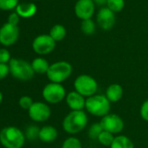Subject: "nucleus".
I'll list each match as a JSON object with an SVG mask.
<instances>
[{
  "label": "nucleus",
  "mask_w": 148,
  "mask_h": 148,
  "mask_svg": "<svg viewBox=\"0 0 148 148\" xmlns=\"http://www.w3.org/2000/svg\"><path fill=\"white\" fill-rule=\"evenodd\" d=\"M18 3V0H0V10H11L16 9Z\"/></svg>",
  "instance_id": "bb28decb"
},
{
  "label": "nucleus",
  "mask_w": 148,
  "mask_h": 148,
  "mask_svg": "<svg viewBox=\"0 0 148 148\" xmlns=\"http://www.w3.org/2000/svg\"><path fill=\"white\" fill-rule=\"evenodd\" d=\"M10 53L6 49H0V63H9L10 61Z\"/></svg>",
  "instance_id": "c85d7f7f"
},
{
  "label": "nucleus",
  "mask_w": 148,
  "mask_h": 148,
  "mask_svg": "<svg viewBox=\"0 0 148 148\" xmlns=\"http://www.w3.org/2000/svg\"><path fill=\"white\" fill-rule=\"evenodd\" d=\"M123 88L121 85L118 83H113L109 85L106 90V96L109 100L111 103H115L118 102L121 100L123 96Z\"/></svg>",
  "instance_id": "2eb2a0df"
},
{
  "label": "nucleus",
  "mask_w": 148,
  "mask_h": 148,
  "mask_svg": "<svg viewBox=\"0 0 148 148\" xmlns=\"http://www.w3.org/2000/svg\"><path fill=\"white\" fill-rule=\"evenodd\" d=\"M85 109L96 117H104L110 114L111 102L104 95H94L86 98Z\"/></svg>",
  "instance_id": "f03ea898"
},
{
  "label": "nucleus",
  "mask_w": 148,
  "mask_h": 148,
  "mask_svg": "<svg viewBox=\"0 0 148 148\" xmlns=\"http://www.w3.org/2000/svg\"><path fill=\"white\" fill-rule=\"evenodd\" d=\"M50 36L55 42H59L63 40L66 36V29L61 24L54 25L50 30Z\"/></svg>",
  "instance_id": "aec40b11"
},
{
  "label": "nucleus",
  "mask_w": 148,
  "mask_h": 148,
  "mask_svg": "<svg viewBox=\"0 0 148 148\" xmlns=\"http://www.w3.org/2000/svg\"><path fill=\"white\" fill-rule=\"evenodd\" d=\"M102 131H103V128L100 123H94L90 127L88 130V136L92 140H97Z\"/></svg>",
  "instance_id": "393cba45"
},
{
  "label": "nucleus",
  "mask_w": 148,
  "mask_h": 148,
  "mask_svg": "<svg viewBox=\"0 0 148 148\" xmlns=\"http://www.w3.org/2000/svg\"><path fill=\"white\" fill-rule=\"evenodd\" d=\"M66 90L61 83L50 82L44 86L42 91L44 100L50 104H58L66 97Z\"/></svg>",
  "instance_id": "0eeeda50"
},
{
  "label": "nucleus",
  "mask_w": 148,
  "mask_h": 148,
  "mask_svg": "<svg viewBox=\"0 0 148 148\" xmlns=\"http://www.w3.org/2000/svg\"><path fill=\"white\" fill-rule=\"evenodd\" d=\"M74 90L82 95L84 97L88 98L96 95L99 85L97 81L89 75H79L74 82Z\"/></svg>",
  "instance_id": "423d86ee"
},
{
  "label": "nucleus",
  "mask_w": 148,
  "mask_h": 148,
  "mask_svg": "<svg viewBox=\"0 0 148 148\" xmlns=\"http://www.w3.org/2000/svg\"><path fill=\"white\" fill-rule=\"evenodd\" d=\"M85 97L78 93L77 91H71L66 95L65 102L72 111L84 110L85 107Z\"/></svg>",
  "instance_id": "4468645a"
},
{
  "label": "nucleus",
  "mask_w": 148,
  "mask_h": 148,
  "mask_svg": "<svg viewBox=\"0 0 148 148\" xmlns=\"http://www.w3.org/2000/svg\"><path fill=\"white\" fill-rule=\"evenodd\" d=\"M74 11L75 15L81 20L90 19L95 11V3L92 0H78Z\"/></svg>",
  "instance_id": "f8f14e48"
},
{
  "label": "nucleus",
  "mask_w": 148,
  "mask_h": 148,
  "mask_svg": "<svg viewBox=\"0 0 148 148\" xmlns=\"http://www.w3.org/2000/svg\"><path fill=\"white\" fill-rule=\"evenodd\" d=\"M110 148H134V144L127 136L118 135L115 136Z\"/></svg>",
  "instance_id": "6ab92c4d"
},
{
  "label": "nucleus",
  "mask_w": 148,
  "mask_h": 148,
  "mask_svg": "<svg viewBox=\"0 0 148 148\" xmlns=\"http://www.w3.org/2000/svg\"><path fill=\"white\" fill-rule=\"evenodd\" d=\"M56 42L50 35H40L32 42V49L38 55H47L53 51Z\"/></svg>",
  "instance_id": "9b49d317"
},
{
  "label": "nucleus",
  "mask_w": 148,
  "mask_h": 148,
  "mask_svg": "<svg viewBox=\"0 0 148 148\" xmlns=\"http://www.w3.org/2000/svg\"><path fill=\"white\" fill-rule=\"evenodd\" d=\"M20 20V16L17 15V13L15 11L13 13H10L8 16V23L14 24V25H17Z\"/></svg>",
  "instance_id": "2f4dec72"
},
{
  "label": "nucleus",
  "mask_w": 148,
  "mask_h": 148,
  "mask_svg": "<svg viewBox=\"0 0 148 148\" xmlns=\"http://www.w3.org/2000/svg\"><path fill=\"white\" fill-rule=\"evenodd\" d=\"M15 10L20 17L30 18L36 14L37 6L34 3H21L17 4Z\"/></svg>",
  "instance_id": "f3484780"
},
{
  "label": "nucleus",
  "mask_w": 148,
  "mask_h": 148,
  "mask_svg": "<svg viewBox=\"0 0 148 148\" xmlns=\"http://www.w3.org/2000/svg\"><path fill=\"white\" fill-rule=\"evenodd\" d=\"M116 21V16L113 11L107 7H103L99 10L97 15V22L99 26L104 30L111 29Z\"/></svg>",
  "instance_id": "ddd939ff"
},
{
  "label": "nucleus",
  "mask_w": 148,
  "mask_h": 148,
  "mask_svg": "<svg viewBox=\"0 0 148 148\" xmlns=\"http://www.w3.org/2000/svg\"><path fill=\"white\" fill-rule=\"evenodd\" d=\"M114 138H115L114 134H111V133H109L107 131L103 130L100 133V134L99 135L97 140L101 145H103L105 147H111Z\"/></svg>",
  "instance_id": "4be33fe9"
},
{
  "label": "nucleus",
  "mask_w": 148,
  "mask_h": 148,
  "mask_svg": "<svg viewBox=\"0 0 148 148\" xmlns=\"http://www.w3.org/2000/svg\"><path fill=\"white\" fill-rule=\"evenodd\" d=\"M72 73L71 63L65 61H59L50 65L46 76L51 82L62 83L66 81Z\"/></svg>",
  "instance_id": "39448f33"
},
{
  "label": "nucleus",
  "mask_w": 148,
  "mask_h": 148,
  "mask_svg": "<svg viewBox=\"0 0 148 148\" xmlns=\"http://www.w3.org/2000/svg\"><path fill=\"white\" fill-rule=\"evenodd\" d=\"M103 130L113 134H118L124 129L125 123L123 119L116 114H108L101 118L99 121Z\"/></svg>",
  "instance_id": "6e6552de"
},
{
  "label": "nucleus",
  "mask_w": 148,
  "mask_h": 148,
  "mask_svg": "<svg viewBox=\"0 0 148 148\" xmlns=\"http://www.w3.org/2000/svg\"><path fill=\"white\" fill-rule=\"evenodd\" d=\"M94 2V3L98 4V5H104V4H106L107 3V0H92Z\"/></svg>",
  "instance_id": "473e14b6"
},
{
  "label": "nucleus",
  "mask_w": 148,
  "mask_h": 148,
  "mask_svg": "<svg viewBox=\"0 0 148 148\" xmlns=\"http://www.w3.org/2000/svg\"><path fill=\"white\" fill-rule=\"evenodd\" d=\"M35 1H38V0H35Z\"/></svg>",
  "instance_id": "f704fd0d"
},
{
  "label": "nucleus",
  "mask_w": 148,
  "mask_h": 148,
  "mask_svg": "<svg viewBox=\"0 0 148 148\" xmlns=\"http://www.w3.org/2000/svg\"><path fill=\"white\" fill-rule=\"evenodd\" d=\"M106 5H107V8H109L114 13L120 12L123 10L125 6V1L124 0H107Z\"/></svg>",
  "instance_id": "b1692460"
},
{
  "label": "nucleus",
  "mask_w": 148,
  "mask_h": 148,
  "mask_svg": "<svg viewBox=\"0 0 148 148\" xmlns=\"http://www.w3.org/2000/svg\"><path fill=\"white\" fill-rule=\"evenodd\" d=\"M39 128L37 126H30L27 127L25 131V138L29 140H35L38 138L39 135Z\"/></svg>",
  "instance_id": "a878e982"
},
{
  "label": "nucleus",
  "mask_w": 148,
  "mask_h": 148,
  "mask_svg": "<svg viewBox=\"0 0 148 148\" xmlns=\"http://www.w3.org/2000/svg\"><path fill=\"white\" fill-rule=\"evenodd\" d=\"M81 30L82 32L86 35V36H92L95 33L96 30V25L94 22L90 18V19H85L82 20L81 23Z\"/></svg>",
  "instance_id": "412c9836"
},
{
  "label": "nucleus",
  "mask_w": 148,
  "mask_h": 148,
  "mask_svg": "<svg viewBox=\"0 0 148 148\" xmlns=\"http://www.w3.org/2000/svg\"><path fill=\"white\" fill-rule=\"evenodd\" d=\"M61 148H83L81 141L76 137H69L67 138L62 144Z\"/></svg>",
  "instance_id": "5701e85b"
},
{
  "label": "nucleus",
  "mask_w": 148,
  "mask_h": 148,
  "mask_svg": "<svg viewBox=\"0 0 148 148\" xmlns=\"http://www.w3.org/2000/svg\"><path fill=\"white\" fill-rule=\"evenodd\" d=\"M31 67H32L35 73L43 75V74L47 73V71L49 69V67H50V64L47 62V60H45L44 58L37 57L32 61Z\"/></svg>",
  "instance_id": "a211bd4d"
},
{
  "label": "nucleus",
  "mask_w": 148,
  "mask_h": 148,
  "mask_svg": "<svg viewBox=\"0 0 148 148\" xmlns=\"http://www.w3.org/2000/svg\"><path fill=\"white\" fill-rule=\"evenodd\" d=\"M8 64L11 75L19 81L27 82L34 76L35 72L31 67V63H29L24 60L11 58Z\"/></svg>",
  "instance_id": "20e7f679"
},
{
  "label": "nucleus",
  "mask_w": 148,
  "mask_h": 148,
  "mask_svg": "<svg viewBox=\"0 0 148 148\" xmlns=\"http://www.w3.org/2000/svg\"><path fill=\"white\" fill-rule=\"evenodd\" d=\"M28 114L35 122H44L51 117V110L46 103L36 101L29 108Z\"/></svg>",
  "instance_id": "9d476101"
},
{
  "label": "nucleus",
  "mask_w": 148,
  "mask_h": 148,
  "mask_svg": "<svg viewBox=\"0 0 148 148\" xmlns=\"http://www.w3.org/2000/svg\"><path fill=\"white\" fill-rule=\"evenodd\" d=\"M25 142L24 134L17 127H6L0 131V143L5 148H22Z\"/></svg>",
  "instance_id": "7ed1b4c3"
},
{
  "label": "nucleus",
  "mask_w": 148,
  "mask_h": 148,
  "mask_svg": "<svg viewBox=\"0 0 148 148\" xmlns=\"http://www.w3.org/2000/svg\"><path fill=\"white\" fill-rule=\"evenodd\" d=\"M58 138V130L53 126H44L39 130L38 139L44 143H51Z\"/></svg>",
  "instance_id": "dca6fc26"
},
{
  "label": "nucleus",
  "mask_w": 148,
  "mask_h": 148,
  "mask_svg": "<svg viewBox=\"0 0 148 148\" xmlns=\"http://www.w3.org/2000/svg\"><path fill=\"white\" fill-rule=\"evenodd\" d=\"M88 124V116L84 110L71 111L63 120L62 127L69 134H76L83 131Z\"/></svg>",
  "instance_id": "f257e3e1"
},
{
  "label": "nucleus",
  "mask_w": 148,
  "mask_h": 148,
  "mask_svg": "<svg viewBox=\"0 0 148 148\" xmlns=\"http://www.w3.org/2000/svg\"><path fill=\"white\" fill-rule=\"evenodd\" d=\"M34 102H33L32 98L31 96H28V95L22 96L18 101V104L20 106V108L24 109V110H29V108L31 107V105Z\"/></svg>",
  "instance_id": "cd10ccee"
},
{
  "label": "nucleus",
  "mask_w": 148,
  "mask_h": 148,
  "mask_svg": "<svg viewBox=\"0 0 148 148\" xmlns=\"http://www.w3.org/2000/svg\"><path fill=\"white\" fill-rule=\"evenodd\" d=\"M3 94H2V92L0 91V104H1V103H2V101H3Z\"/></svg>",
  "instance_id": "72a5a7b5"
},
{
  "label": "nucleus",
  "mask_w": 148,
  "mask_h": 148,
  "mask_svg": "<svg viewBox=\"0 0 148 148\" xmlns=\"http://www.w3.org/2000/svg\"><path fill=\"white\" fill-rule=\"evenodd\" d=\"M140 114L141 118L148 122V99L142 103L140 109Z\"/></svg>",
  "instance_id": "c756f323"
},
{
  "label": "nucleus",
  "mask_w": 148,
  "mask_h": 148,
  "mask_svg": "<svg viewBox=\"0 0 148 148\" xmlns=\"http://www.w3.org/2000/svg\"><path fill=\"white\" fill-rule=\"evenodd\" d=\"M10 74V67L7 63H0V81L7 77Z\"/></svg>",
  "instance_id": "7c9ffc66"
},
{
  "label": "nucleus",
  "mask_w": 148,
  "mask_h": 148,
  "mask_svg": "<svg viewBox=\"0 0 148 148\" xmlns=\"http://www.w3.org/2000/svg\"><path fill=\"white\" fill-rule=\"evenodd\" d=\"M19 37V29L17 25L5 23L0 28V43L4 47L13 45Z\"/></svg>",
  "instance_id": "1a4fd4ad"
}]
</instances>
